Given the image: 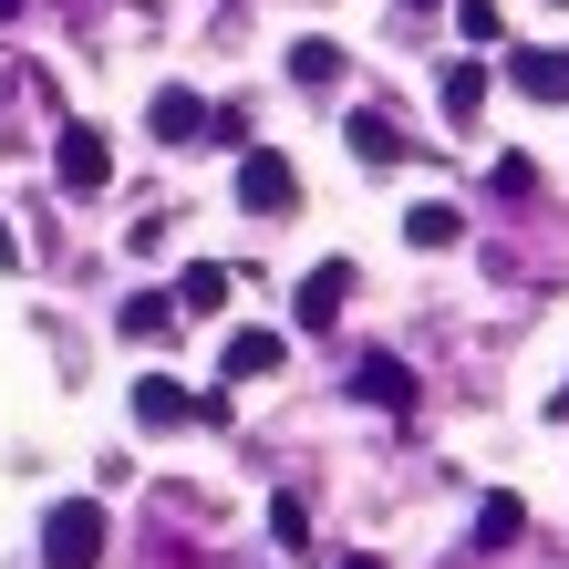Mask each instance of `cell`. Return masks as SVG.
I'll return each mask as SVG.
<instances>
[{"mask_svg":"<svg viewBox=\"0 0 569 569\" xmlns=\"http://www.w3.org/2000/svg\"><path fill=\"white\" fill-rule=\"evenodd\" d=\"M104 539H114L104 497H62L42 518V569H104Z\"/></svg>","mask_w":569,"mask_h":569,"instance_id":"1","label":"cell"},{"mask_svg":"<svg viewBox=\"0 0 569 569\" xmlns=\"http://www.w3.org/2000/svg\"><path fill=\"white\" fill-rule=\"evenodd\" d=\"M239 208L249 218H290L300 208V166L270 156V146H239Z\"/></svg>","mask_w":569,"mask_h":569,"instance_id":"2","label":"cell"},{"mask_svg":"<svg viewBox=\"0 0 569 569\" xmlns=\"http://www.w3.org/2000/svg\"><path fill=\"white\" fill-rule=\"evenodd\" d=\"M52 177L73 187V197H104V187H114V146H104V124H62V136H52Z\"/></svg>","mask_w":569,"mask_h":569,"instance_id":"3","label":"cell"},{"mask_svg":"<svg viewBox=\"0 0 569 569\" xmlns=\"http://www.w3.org/2000/svg\"><path fill=\"white\" fill-rule=\"evenodd\" d=\"M352 290H362V270H352V259H321V270L300 280V300H290V311H300V331H331Z\"/></svg>","mask_w":569,"mask_h":569,"instance_id":"4","label":"cell"},{"mask_svg":"<svg viewBox=\"0 0 569 569\" xmlns=\"http://www.w3.org/2000/svg\"><path fill=\"white\" fill-rule=\"evenodd\" d=\"M197 415H208V405H197L177 373H146V383H136V425H146V435H177V425H197Z\"/></svg>","mask_w":569,"mask_h":569,"instance_id":"5","label":"cell"},{"mask_svg":"<svg viewBox=\"0 0 569 569\" xmlns=\"http://www.w3.org/2000/svg\"><path fill=\"white\" fill-rule=\"evenodd\" d=\"M508 83L528 93V104H569V42H539V52H518V62H508Z\"/></svg>","mask_w":569,"mask_h":569,"instance_id":"6","label":"cell"},{"mask_svg":"<svg viewBox=\"0 0 569 569\" xmlns=\"http://www.w3.org/2000/svg\"><path fill=\"white\" fill-rule=\"evenodd\" d=\"M280 362H290V342H280V331H228V352H218V373H228V383H270Z\"/></svg>","mask_w":569,"mask_h":569,"instance_id":"7","label":"cell"},{"mask_svg":"<svg viewBox=\"0 0 569 569\" xmlns=\"http://www.w3.org/2000/svg\"><path fill=\"white\" fill-rule=\"evenodd\" d=\"M208 114H218L208 93H187V83H166L146 124H156V146H197V136H208Z\"/></svg>","mask_w":569,"mask_h":569,"instance_id":"8","label":"cell"},{"mask_svg":"<svg viewBox=\"0 0 569 569\" xmlns=\"http://www.w3.org/2000/svg\"><path fill=\"white\" fill-rule=\"evenodd\" d=\"M352 393H362V405H383V415H405V405H415V373H405L393 352H362V362H352Z\"/></svg>","mask_w":569,"mask_h":569,"instance_id":"9","label":"cell"},{"mask_svg":"<svg viewBox=\"0 0 569 569\" xmlns=\"http://www.w3.org/2000/svg\"><path fill=\"white\" fill-rule=\"evenodd\" d=\"M528 539V497L518 487H487L477 497V549H518Z\"/></svg>","mask_w":569,"mask_h":569,"instance_id":"10","label":"cell"},{"mask_svg":"<svg viewBox=\"0 0 569 569\" xmlns=\"http://www.w3.org/2000/svg\"><path fill=\"white\" fill-rule=\"evenodd\" d=\"M290 83L300 93H331V83H342V42H321V31H311V42H290Z\"/></svg>","mask_w":569,"mask_h":569,"instance_id":"11","label":"cell"},{"mask_svg":"<svg viewBox=\"0 0 569 569\" xmlns=\"http://www.w3.org/2000/svg\"><path fill=\"white\" fill-rule=\"evenodd\" d=\"M342 136H352V156H362V166H405V156H415L405 136H393V114H352Z\"/></svg>","mask_w":569,"mask_h":569,"instance_id":"12","label":"cell"},{"mask_svg":"<svg viewBox=\"0 0 569 569\" xmlns=\"http://www.w3.org/2000/svg\"><path fill=\"white\" fill-rule=\"evenodd\" d=\"M228 290H239V280H228L218 259H197V270L177 280V311H228Z\"/></svg>","mask_w":569,"mask_h":569,"instance_id":"13","label":"cell"},{"mask_svg":"<svg viewBox=\"0 0 569 569\" xmlns=\"http://www.w3.org/2000/svg\"><path fill=\"white\" fill-rule=\"evenodd\" d=\"M446 114H456V124L487 114V73H477V62H446Z\"/></svg>","mask_w":569,"mask_h":569,"instance_id":"14","label":"cell"},{"mask_svg":"<svg viewBox=\"0 0 569 569\" xmlns=\"http://www.w3.org/2000/svg\"><path fill=\"white\" fill-rule=\"evenodd\" d=\"M405 239H415V249H456L466 218H456V208H405Z\"/></svg>","mask_w":569,"mask_h":569,"instance_id":"15","label":"cell"},{"mask_svg":"<svg viewBox=\"0 0 569 569\" xmlns=\"http://www.w3.org/2000/svg\"><path fill=\"white\" fill-rule=\"evenodd\" d=\"M166 321H177V290H136L124 300V331H136V342H156Z\"/></svg>","mask_w":569,"mask_h":569,"instance_id":"16","label":"cell"},{"mask_svg":"<svg viewBox=\"0 0 569 569\" xmlns=\"http://www.w3.org/2000/svg\"><path fill=\"white\" fill-rule=\"evenodd\" d=\"M270 549H311V508L300 497H270Z\"/></svg>","mask_w":569,"mask_h":569,"instance_id":"17","label":"cell"},{"mask_svg":"<svg viewBox=\"0 0 569 569\" xmlns=\"http://www.w3.org/2000/svg\"><path fill=\"white\" fill-rule=\"evenodd\" d=\"M456 31H466V42H497L508 21H497V0H456Z\"/></svg>","mask_w":569,"mask_h":569,"instance_id":"18","label":"cell"},{"mask_svg":"<svg viewBox=\"0 0 569 569\" xmlns=\"http://www.w3.org/2000/svg\"><path fill=\"white\" fill-rule=\"evenodd\" d=\"M0 270H21V239H11V218H0Z\"/></svg>","mask_w":569,"mask_h":569,"instance_id":"19","label":"cell"},{"mask_svg":"<svg viewBox=\"0 0 569 569\" xmlns=\"http://www.w3.org/2000/svg\"><path fill=\"white\" fill-rule=\"evenodd\" d=\"M549 415H569V383H559V393H549Z\"/></svg>","mask_w":569,"mask_h":569,"instance_id":"20","label":"cell"},{"mask_svg":"<svg viewBox=\"0 0 569 569\" xmlns=\"http://www.w3.org/2000/svg\"><path fill=\"white\" fill-rule=\"evenodd\" d=\"M342 569H383V559H342Z\"/></svg>","mask_w":569,"mask_h":569,"instance_id":"21","label":"cell"},{"mask_svg":"<svg viewBox=\"0 0 569 569\" xmlns=\"http://www.w3.org/2000/svg\"><path fill=\"white\" fill-rule=\"evenodd\" d=\"M11 11H21V0H0V21H11Z\"/></svg>","mask_w":569,"mask_h":569,"instance_id":"22","label":"cell"}]
</instances>
